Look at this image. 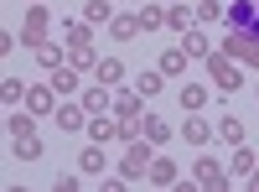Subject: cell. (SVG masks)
Here are the masks:
<instances>
[{
    "mask_svg": "<svg viewBox=\"0 0 259 192\" xmlns=\"http://www.w3.org/2000/svg\"><path fill=\"white\" fill-rule=\"evenodd\" d=\"M228 31H239L244 42H259V0H233L228 6Z\"/></svg>",
    "mask_w": 259,
    "mask_h": 192,
    "instance_id": "6da1fadb",
    "label": "cell"
},
{
    "mask_svg": "<svg viewBox=\"0 0 259 192\" xmlns=\"http://www.w3.org/2000/svg\"><path fill=\"white\" fill-rule=\"evenodd\" d=\"M145 172H150V140L135 135V140H130V151H124V161H119V177H124V182H140Z\"/></svg>",
    "mask_w": 259,
    "mask_h": 192,
    "instance_id": "7a4b0ae2",
    "label": "cell"
},
{
    "mask_svg": "<svg viewBox=\"0 0 259 192\" xmlns=\"http://www.w3.org/2000/svg\"><path fill=\"white\" fill-rule=\"evenodd\" d=\"M207 73H212V83H218V94H233V89H239V73H233V62H228L223 52L207 57Z\"/></svg>",
    "mask_w": 259,
    "mask_h": 192,
    "instance_id": "3957f363",
    "label": "cell"
},
{
    "mask_svg": "<svg viewBox=\"0 0 259 192\" xmlns=\"http://www.w3.org/2000/svg\"><path fill=\"white\" fill-rule=\"evenodd\" d=\"M21 42H26L31 52L41 47V42H47V11H41V6H31V16H26V26H21Z\"/></svg>",
    "mask_w": 259,
    "mask_h": 192,
    "instance_id": "277c9868",
    "label": "cell"
},
{
    "mask_svg": "<svg viewBox=\"0 0 259 192\" xmlns=\"http://www.w3.org/2000/svg\"><path fill=\"white\" fill-rule=\"evenodd\" d=\"M223 57H244V62L259 68V42H244L239 31H228V36H223Z\"/></svg>",
    "mask_w": 259,
    "mask_h": 192,
    "instance_id": "5b68a950",
    "label": "cell"
},
{
    "mask_svg": "<svg viewBox=\"0 0 259 192\" xmlns=\"http://www.w3.org/2000/svg\"><path fill=\"white\" fill-rule=\"evenodd\" d=\"M192 166H197V187H228V172H223V166L218 161H212V156H202V161H192Z\"/></svg>",
    "mask_w": 259,
    "mask_h": 192,
    "instance_id": "8992f818",
    "label": "cell"
},
{
    "mask_svg": "<svg viewBox=\"0 0 259 192\" xmlns=\"http://www.w3.org/2000/svg\"><path fill=\"white\" fill-rule=\"evenodd\" d=\"M57 130H89V109H83V104H62L57 109Z\"/></svg>",
    "mask_w": 259,
    "mask_h": 192,
    "instance_id": "52a82bcc",
    "label": "cell"
},
{
    "mask_svg": "<svg viewBox=\"0 0 259 192\" xmlns=\"http://www.w3.org/2000/svg\"><path fill=\"white\" fill-rule=\"evenodd\" d=\"M140 135H145L150 145H166V140H171V125H166L161 114H145V120H140Z\"/></svg>",
    "mask_w": 259,
    "mask_h": 192,
    "instance_id": "ba28073f",
    "label": "cell"
},
{
    "mask_svg": "<svg viewBox=\"0 0 259 192\" xmlns=\"http://www.w3.org/2000/svg\"><path fill=\"white\" fill-rule=\"evenodd\" d=\"M182 140H187V145H207V140H212V125H207V120H197V114H192V120L182 125Z\"/></svg>",
    "mask_w": 259,
    "mask_h": 192,
    "instance_id": "9c48e42d",
    "label": "cell"
},
{
    "mask_svg": "<svg viewBox=\"0 0 259 192\" xmlns=\"http://www.w3.org/2000/svg\"><path fill=\"white\" fill-rule=\"evenodd\" d=\"M62 42H68V47H89L94 26H89V21H68V26H62Z\"/></svg>",
    "mask_w": 259,
    "mask_h": 192,
    "instance_id": "30bf717a",
    "label": "cell"
},
{
    "mask_svg": "<svg viewBox=\"0 0 259 192\" xmlns=\"http://www.w3.org/2000/svg\"><path fill=\"white\" fill-rule=\"evenodd\" d=\"M145 177L156 182V187H171V182H177V161H166V156H161V161H150V172H145Z\"/></svg>",
    "mask_w": 259,
    "mask_h": 192,
    "instance_id": "8fae6325",
    "label": "cell"
},
{
    "mask_svg": "<svg viewBox=\"0 0 259 192\" xmlns=\"http://www.w3.org/2000/svg\"><path fill=\"white\" fill-rule=\"evenodd\" d=\"M52 94H57V89H47V83L26 89V104H31V114H47V109H52Z\"/></svg>",
    "mask_w": 259,
    "mask_h": 192,
    "instance_id": "7c38bea8",
    "label": "cell"
},
{
    "mask_svg": "<svg viewBox=\"0 0 259 192\" xmlns=\"http://www.w3.org/2000/svg\"><path fill=\"white\" fill-rule=\"evenodd\" d=\"M218 135H223L228 145H244V120H239V114H223V120H218Z\"/></svg>",
    "mask_w": 259,
    "mask_h": 192,
    "instance_id": "4fadbf2b",
    "label": "cell"
},
{
    "mask_svg": "<svg viewBox=\"0 0 259 192\" xmlns=\"http://www.w3.org/2000/svg\"><path fill=\"white\" fill-rule=\"evenodd\" d=\"M161 89H166V73H161V68H156V73H140V78H135V94H140V99L161 94Z\"/></svg>",
    "mask_w": 259,
    "mask_h": 192,
    "instance_id": "5bb4252c",
    "label": "cell"
},
{
    "mask_svg": "<svg viewBox=\"0 0 259 192\" xmlns=\"http://www.w3.org/2000/svg\"><path fill=\"white\" fill-rule=\"evenodd\" d=\"M109 31H114V42H130V36L140 31V16H114V21H109Z\"/></svg>",
    "mask_w": 259,
    "mask_h": 192,
    "instance_id": "9a60e30c",
    "label": "cell"
},
{
    "mask_svg": "<svg viewBox=\"0 0 259 192\" xmlns=\"http://www.w3.org/2000/svg\"><path fill=\"white\" fill-rule=\"evenodd\" d=\"M182 52H187V57H212V47H207L202 31H187V36H182Z\"/></svg>",
    "mask_w": 259,
    "mask_h": 192,
    "instance_id": "2e32d148",
    "label": "cell"
},
{
    "mask_svg": "<svg viewBox=\"0 0 259 192\" xmlns=\"http://www.w3.org/2000/svg\"><path fill=\"white\" fill-rule=\"evenodd\" d=\"M94 78H99V83H119V78H124V62H119V57H104L99 68H94Z\"/></svg>",
    "mask_w": 259,
    "mask_h": 192,
    "instance_id": "e0dca14e",
    "label": "cell"
},
{
    "mask_svg": "<svg viewBox=\"0 0 259 192\" xmlns=\"http://www.w3.org/2000/svg\"><path fill=\"white\" fill-rule=\"evenodd\" d=\"M182 68H187V52H177V47L161 52V73H166V78H182Z\"/></svg>",
    "mask_w": 259,
    "mask_h": 192,
    "instance_id": "ac0fdd59",
    "label": "cell"
},
{
    "mask_svg": "<svg viewBox=\"0 0 259 192\" xmlns=\"http://www.w3.org/2000/svg\"><path fill=\"white\" fill-rule=\"evenodd\" d=\"M89 130H94V145H104V140H114V135H119V120H99V114H94Z\"/></svg>",
    "mask_w": 259,
    "mask_h": 192,
    "instance_id": "d6986e66",
    "label": "cell"
},
{
    "mask_svg": "<svg viewBox=\"0 0 259 192\" xmlns=\"http://www.w3.org/2000/svg\"><path fill=\"white\" fill-rule=\"evenodd\" d=\"M202 104H207V89H197V83H187V89H182V109H192V114H197Z\"/></svg>",
    "mask_w": 259,
    "mask_h": 192,
    "instance_id": "ffe728a7",
    "label": "cell"
},
{
    "mask_svg": "<svg viewBox=\"0 0 259 192\" xmlns=\"http://www.w3.org/2000/svg\"><path fill=\"white\" fill-rule=\"evenodd\" d=\"M16 156H21V161H36V156H41V140H36V135H16Z\"/></svg>",
    "mask_w": 259,
    "mask_h": 192,
    "instance_id": "44dd1931",
    "label": "cell"
},
{
    "mask_svg": "<svg viewBox=\"0 0 259 192\" xmlns=\"http://www.w3.org/2000/svg\"><path fill=\"white\" fill-rule=\"evenodd\" d=\"M78 166H83L89 177H99V172H104V151H99V145H89V151L78 156Z\"/></svg>",
    "mask_w": 259,
    "mask_h": 192,
    "instance_id": "7402d4cb",
    "label": "cell"
},
{
    "mask_svg": "<svg viewBox=\"0 0 259 192\" xmlns=\"http://www.w3.org/2000/svg\"><path fill=\"white\" fill-rule=\"evenodd\" d=\"M0 99H6V109H11L16 99H26V83H21V78H6V83H0Z\"/></svg>",
    "mask_w": 259,
    "mask_h": 192,
    "instance_id": "603a6c76",
    "label": "cell"
},
{
    "mask_svg": "<svg viewBox=\"0 0 259 192\" xmlns=\"http://www.w3.org/2000/svg\"><path fill=\"white\" fill-rule=\"evenodd\" d=\"M83 109H89V114H104V109H109V94H104V89H89V94H83Z\"/></svg>",
    "mask_w": 259,
    "mask_h": 192,
    "instance_id": "cb8c5ba5",
    "label": "cell"
},
{
    "mask_svg": "<svg viewBox=\"0 0 259 192\" xmlns=\"http://www.w3.org/2000/svg\"><path fill=\"white\" fill-rule=\"evenodd\" d=\"M166 26H171V31H187V26H192V11H187V6H171V11H166Z\"/></svg>",
    "mask_w": 259,
    "mask_h": 192,
    "instance_id": "d4e9b609",
    "label": "cell"
},
{
    "mask_svg": "<svg viewBox=\"0 0 259 192\" xmlns=\"http://www.w3.org/2000/svg\"><path fill=\"white\" fill-rule=\"evenodd\" d=\"M83 21H89V26H99V21H109V0H89V11H83Z\"/></svg>",
    "mask_w": 259,
    "mask_h": 192,
    "instance_id": "484cf974",
    "label": "cell"
},
{
    "mask_svg": "<svg viewBox=\"0 0 259 192\" xmlns=\"http://www.w3.org/2000/svg\"><path fill=\"white\" fill-rule=\"evenodd\" d=\"M36 62H41V68H62V47H47V42H41V47H36Z\"/></svg>",
    "mask_w": 259,
    "mask_h": 192,
    "instance_id": "4316f807",
    "label": "cell"
},
{
    "mask_svg": "<svg viewBox=\"0 0 259 192\" xmlns=\"http://www.w3.org/2000/svg\"><path fill=\"white\" fill-rule=\"evenodd\" d=\"M52 89H57V94H73V89H78V78H73L68 68H52Z\"/></svg>",
    "mask_w": 259,
    "mask_h": 192,
    "instance_id": "83f0119b",
    "label": "cell"
},
{
    "mask_svg": "<svg viewBox=\"0 0 259 192\" xmlns=\"http://www.w3.org/2000/svg\"><path fill=\"white\" fill-rule=\"evenodd\" d=\"M233 172H239V177L254 172V151H249V145H239V151H233Z\"/></svg>",
    "mask_w": 259,
    "mask_h": 192,
    "instance_id": "f1b7e54d",
    "label": "cell"
},
{
    "mask_svg": "<svg viewBox=\"0 0 259 192\" xmlns=\"http://www.w3.org/2000/svg\"><path fill=\"white\" fill-rule=\"evenodd\" d=\"M161 21H166V11H156V6H145V11H140V31H156Z\"/></svg>",
    "mask_w": 259,
    "mask_h": 192,
    "instance_id": "f546056e",
    "label": "cell"
},
{
    "mask_svg": "<svg viewBox=\"0 0 259 192\" xmlns=\"http://www.w3.org/2000/svg\"><path fill=\"white\" fill-rule=\"evenodd\" d=\"M218 16H228V6H218V0H202L197 6V21H218Z\"/></svg>",
    "mask_w": 259,
    "mask_h": 192,
    "instance_id": "4dcf8cb0",
    "label": "cell"
},
{
    "mask_svg": "<svg viewBox=\"0 0 259 192\" xmlns=\"http://www.w3.org/2000/svg\"><path fill=\"white\" fill-rule=\"evenodd\" d=\"M73 62H78V68H99V62H94V47H73Z\"/></svg>",
    "mask_w": 259,
    "mask_h": 192,
    "instance_id": "1f68e13d",
    "label": "cell"
},
{
    "mask_svg": "<svg viewBox=\"0 0 259 192\" xmlns=\"http://www.w3.org/2000/svg\"><path fill=\"white\" fill-rule=\"evenodd\" d=\"M11 135H31V120L26 114H11Z\"/></svg>",
    "mask_w": 259,
    "mask_h": 192,
    "instance_id": "d6a6232c",
    "label": "cell"
},
{
    "mask_svg": "<svg viewBox=\"0 0 259 192\" xmlns=\"http://www.w3.org/2000/svg\"><path fill=\"white\" fill-rule=\"evenodd\" d=\"M249 187H254V192H259V161H254V172H249Z\"/></svg>",
    "mask_w": 259,
    "mask_h": 192,
    "instance_id": "836d02e7",
    "label": "cell"
}]
</instances>
